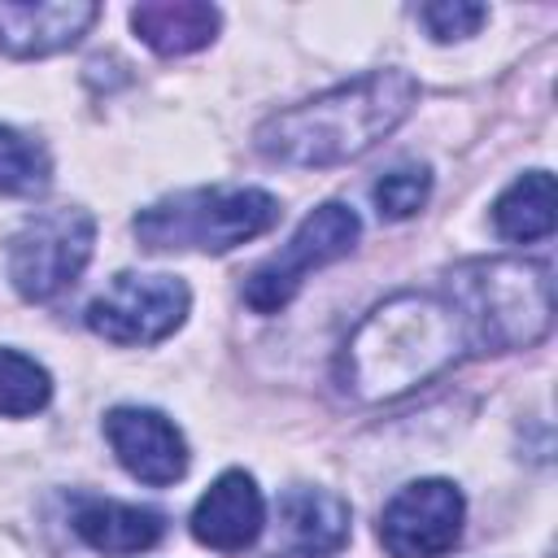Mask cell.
<instances>
[{
    "mask_svg": "<svg viewBox=\"0 0 558 558\" xmlns=\"http://www.w3.org/2000/svg\"><path fill=\"white\" fill-rule=\"evenodd\" d=\"M349 545V501L327 488H288L279 497V536L270 558H331Z\"/></svg>",
    "mask_w": 558,
    "mask_h": 558,
    "instance_id": "obj_12",
    "label": "cell"
},
{
    "mask_svg": "<svg viewBox=\"0 0 558 558\" xmlns=\"http://www.w3.org/2000/svg\"><path fill=\"white\" fill-rule=\"evenodd\" d=\"M445 301L453 305L471 353L532 349L554 327V279L527 257H475L453 266Z\"/></svg>",
    "mask_w": 558,
    "mask_h": 558,
    "instance_id": "obj_3",
    "label": "cell"
},
{
    "mask_svg": "<svg viewBox=\"0 0 558 558\" xmlns=\"http://www.w3.org/2000/svg\"><path fill=\"white\" fill-rule=\"evenodd\" d=\"M74 532L105 558H126L144 554L161 541L166 519L148 506H126V501H105V497H83L70 510Z\"/></svg>",
    "mask_w": 558,
    "mask_h": 558,
    "instance_id": "obj_13",
    "label": "cell"
},
{
    "mask_svg": "<svg viewBox=\"0 0 558 558\" xmlns=\"http://www.w3.org/2000/svg\"><path fill=\"white\" fill-rule=\"evenodd\" d=\"M427 192H432L427 166H397V170H388L375 183V209H379V218L401 222V218H410V214L423 209Z\"/></svg>",
    "mask_w": 558,
    "mask_h": 558,
    "instance_id": "obj_18",
    "label": "cell"
},
{
    "mask_svg": "<svg viewBox=\"0 0 558 558\" xmlns=\"http://www.w3.org/2000/svg\"><path fill=\"white\" fill-rule=\"evenodd\" d=\"M466 353L453 305L436 292H397L375 305L336 357V379L353 401H397Z\"/></svg>",
    "mask_w": 558,
    "mask_h": 558,
    "instance_id": "obj_1",
    "label": "cell"
},
{
    "mask_svg": "<svg viewBox=\"0 0 558 558\" xmlns=\"http://www.w3.org/2000/svg\"><path fill=\"white\" fill-rule=\"evenodd\" d=\"M488 9L484 4H466V0H436V4H423L418 9V22L427 26L432 39L449 44V39H466L484 26Z\"/></svg>",
    "mask_w": 558,
    "mask_h": 558,
    "instance_id": "obj_19",
    "label": "cell"
},
{
    "mask_svg": "<svg viewBox=\"0 0 558 558\" xmlns=\"http://www.w3.org/2000/svg\"><path fill=\"white\" fill-rule=\"evenodd\" d=\"M52 183L48 153L13 126H0V196H39Z\"/></svg>",
    "mask_w": 558,
    "mask_h": 558,
    "instance_id": "obj_16",
    "label": "cell"
},
{
    "mask_svg": "<svg viewBox=\"0 0 558 558\" xmlns=\"http://www.w3.org/2000/svg\"><path fill=\"white\" fill-rule=\"evenodd\" d=\"M96 244V222L87 209H39L9 235V279L26 301H52L65 292Z\"/></svg>",
    "mask_w": 558,
    "mask_h": 558,
    "instance_id": "obj_5",
    "label": "cell"
},
{
    "mask_svg": "<svg viewBox=\"0 0 558 558\" xmlns=\"http://www.w3.org/2000/svg\"><path fill=\"white\" fill-rule=\"evenodd\" d=\"M466 501L449 480L405 484L379 514V545L392 558H445L462 541Z\"/></svg>",
    "mask_w": 558,
    "mask_h": 558,
    "instance_id": "obj_8",
    "label": "cell"
},
{
    "mask_svg": "<svg viewBox=\"0 0 558 558\" xmlns=\"http://www.w3.org/2000/svg\"><path fill=\"white\" fill-rule=\"evenodd\" d=\"M100 17V4L87 0H13L0 4V52L4 57H52L78 44L92 22Z\"/></svg>",
    "mask_w": 558,
    "mask_h": 558,
    "instance_id": "obj_11",
    "label": "cell"
},
{
    "mask_svg": "<svg viewBox=\"0 0 558 558\" xmlns=\"http://www.w3.org/2000/svg\"><path fill=\"white\" fill-rule=\"evenodd\" d=\"M131 31L161 57H187L218 35V9L205 0H148L131 9Z\"/></svg>",
    "mask_w": 558,
    "mask_h": 558,
    "instance_id": "obj_14",
    "label": "cell"
},
{
    "mask_svg": "<svg viewBox=\"0 0 558 558\" xmlns=\"http://www.w3.org/2000/svg\"><path fill=\"white\" fill-rule=\"evenodd\" d=\"M48 401H52L48 371L17 349H0V414L26 418V414H39Z\"/></svg>",
    "mask_w": 558,
    "mask_h": 558,
    "instance_id": "obj_17",
    "label": "cell"
},
{
    "mask_svg": "<svg viewBox=\"0 0 558 558\" xmlns=\"http://www.w3.org/2000/svg\"><path fill=\"white\" fill-rule=\"evenodd\" d=\"M266 523L262 488L248 471H222L192 510V536L218 554H244Z\"/></svg>",
    "mask_w": 558,
    "mask_h": 558,
    "instance_id": "obj_10",
    "label": "cell"
},
{
    "mask_svg": "<svg viewBox=\"0 0 558 558\" xmlns=\"http://www.w3.org/2000/svg\"><path fill=\"white\" fill-rule=\"evenodd\" d=\"M493 222L506 240L514 244H532L545 240L554 231V174L549 170H527L523 179H514L497 205H493Z\"/></svg>",
    "mask_w": 558,
    "mask_h": 558,
    "instance_id": "obj_15",
    "label": "cell"
},
{
    "mask_svg": "<svg viewBox=\"0 0 558 558\" xmlns=\"http://www.w3.org/2000/svg\"><path fill=\"white\" fill-rule=\"evenodd\" d=\"M105 440L118 453V462L140 480V484H174L187 475V440L183 432L157 414V410H140V405H118L105 414Z\"/></svg>",
    "mask_w": 558,
    "mask_h": 558,
    "instance_id": "obj_9",
    "label": "cell"
},
{
    "mask_svg": "<svg viewBox=\"0 0 558 558\" xmlns=\"http://www.w3.org/2000/svg\"><path fill=\"white\" fill-rule=\"evenodd\" d=\"M279 214H283L279 201L262 187H196L140 209L135 240L148 253H174V248L227 253L244 240L266 235L279 222Z\"/></svg>",
    "mask_w": 558,
    "mask_h": 558,
    "instance_id": "obj_4",
    "label": "cell"
},
{
    "mask_svg": "<svg viewBox=\"0 0 558 558\" xmlns=\"http://www.w3.org/2000/svg\"><path fill=\"white\" fill-rule=\"evenodd\" d=\"M192 305V292L174 275H118L92 305L87 327L113 344H157L166 340Z\"/></svg>",
    "mask_w": 558,
    "mask_h": 558,
    "instance_id": "obj_7",
    "label": "cell"
},
{
    "mask_svg": "<svg viewBox=\"0 0 558 558\" xmlns=\"http://www.w3.org/2000/svg\"><path fill=\"white\" fill-rule=\"evenodd\" d=\"M418 100V83L405 70H371L340 87H327L292 109L270 113L253 144L279 166H340L392 135Z\"/></svg>",
    "mask_w": 558,
    "mask_h": 558,
    "instance_id": "obj_2",
    "label": "cell"
},
{
    "mask_svg": "<svg viewBox=\"0 0 558 558\" xmlns=\"http://www.w3.org/2000/svg\"><path fill=\"white\" fill-rule=\"evenodd\" d=\"M357 231H362V222H357V214H353L349 205H340V201L318 205V209L296 227V235H292L275 257H266V262L248 275L244 301H248L257 314H279V310L296 296V288L305 283L310 270L340 262V257L357 244Z\"/></svg>",
    "mask_w": 558,
    "mask_h": 558,
    "instance_id": "obj_6",
    "label": "cell"
}]
</instances>
